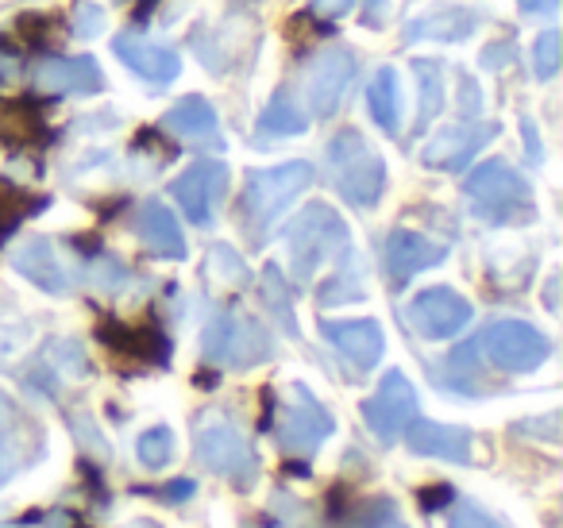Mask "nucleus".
Segmentation results:
<instances>
[{
	"instance_id": "1",
	"label": "nucleus",
	"mask_w": 563,
	"mask_h": 528,
	"mask_svg": "<svg viewBox=\"0 0 563 528\" xmlns=\"http://www.w3.org/2000/svg\"><path fill=\"white\" fill-rule=\"evenodd\" d=\"M286 251H290V271L301 282H309L317 271L352 251V232H347L344 217L332 205H309L286 224Z\"/></svg>"
},
{
	"instance_id": "2",
	"label": "nucleus",
	"mask_w": 563,
	"mask_h": 528,
	"mask_svg": "<svg viewBox=\"0 0 563 528\" xmlns=\"http://www.w3.org/2000/svg\"><path fill=\"white\" fill-rule=\"evenodd\" d=\"M313 186V166L309 163H282L271 170H251L247 189H243V224L255 240H263L266 228L290 209L306 189Z\"/></svg>"
},
{
	"instance_id": "3",
	"label": "nucleus",
	"mask_w": 563,
	"mask_h": 528,
	"mask_svg": "<svg viewBox=\"0 0 563 528\" xmlns=\"http://www.w3.org/2000/svg\"><path fill=\"white\" fill-rule=\"evenodd\" d=\"M463 194L471 197L478 217L494 220V224H521V220L532 217L529 182L509 163H501V158L478 163L475 170L467 174V182H463Z\"/></svg>"
},
{
	"instance_id": "4",
	"label": "nucleus",
	"mask_w": 563,
	"mask_h": 528,
	"mask_svg": "<svg viewBox=\"0 0 563 528\" xmlns=\"http://www.w3.org/2000/svg\"><path fill=\"white\" fill-rule=\"evenodd\" d=\"M329 170L336 189L360 209H371L378 205V197L386 194V163L367 140H363L355 128L340 132L336 140L329 143Z\"/></svg>"
},
{
	"instance_id": "5",
	"label": "nucleus",
	"mask_w": 563,
	"mask_h": 528,
	"mask_svg": "<svg viewBox=\"0 0 563 528\" xmlns=\"http://www.w3.org/2000/svg\"><path fill=\"white\" fill-rule=\"evenodd\" d=\"M201 351L212 366L243 371V366L266 363V359L274 355V340L255 317H247V312H240V309H224L205 328Z\"/></svg>"
},
{
	"instance_id": "6",
	"label": "nucleus",
	"mask_w": 563,
	"mask_h": 528,
	"mask_svg": "<svg viewBox=\"0 0 563 528\" xmlns=\"http://www.w3.org/2000/svg\"><path fill=\"white\" fill-rule=\"evenodd\" d=\"M194 455L201 466H209L212 474L232 479L240 490H247L258 474V455H255V448H251V440L232 420L220 417V413H205V420L197 425Z\"/></svg>"
},
{
	"instance_id": "7",
	"label": "nucleus",
	"mask_w": 563,
	"mask_h": 528,
	"mask_svg": "<svg viewBox=\"0 0 563 528\" xmlns=\"http://www.w3.org/2000/svg\"><path fill=\"white\" fill-rule=\"evenodd\" d=\"M478 348H486L490 363L509 374L537 371L552 355V340L540 328L525 324V320H494L483 332V340H478Z\"/></svg>"
},
{
	"instance_id": "8",
	"label": "nucleus",
	"mask_w": 563,
	"mask_h": 528,
	"mask_svg": "<svg viewBox=\"0 0 563 528\" xmlns=\"http://www.w3.org/2000/svg\"><path fill=\"white\" fill-rule=\"evenodd\" d=\"M43 432L9 394H0V486L40 459Z\"/></svg>"
},
{
	"instance_id": "9",
	"label": "nucleus",
	"mask_w": 563,
	"mask_h": 528,
	"mask_svg": "<svg viewBox=\"0 0 563 528\" xmlns=\"http://www.w3.org/2000/svg\"><path fill=\"white\" fill-rule=\"evenodd\" d=\"M413 413H417V389H413V382H409L401 371L386 374V378L378 382L375 394L363 402V417H367L371 432H375L383 443L398 440L401 428L413 420Z\"/></svg>"
},
{
	"instance_id": "10",
	"label": "nucleus",
	"mask_w": 563,
	"mask_h": 528,
	"mask_svg": "<svg viewBox=\"0 0 563 528\" xmlns=\"http://www.w3.org/2000/svg\"><path fill=\"white\" fill-rule=\"evenodd\" d=\"M355 78V55L344 47H329L309 63L306 70V94H309V109L317 112V120L336 117L340 101H344L347 86Z\"/></svg>"
},
{
	"instance_id": "11",
	"label": "nucleus",
	"mask_w": 563,
	"mask_h": 528,
	"mask_svg": "<svg viewBox=\"0 0 563 528\" xmlns=\"http://www.w3.org/2000/svg\"><path fill=\"white\" fill-rule=\"evenodd\" d=\"M170 194L197 228H209L212 212H217V205L224 201V194H228V166L212 163V158H201V163H194L174 182Z\"/></svg>"
},
{
	"instance_id": "12",
	"label": "nucleus",
	"mask_w": 563,
	"mask_h": 528,
	"mask_svg": "<svg viewBox=\"0 0 563 528\" xmlns=\"http://www.w3.org/2000/svg\"><path fill=\"white\" fill-rule=\"evenodd\" d=\"M409 324L424 336V340H452L455 332L471 324V301H463L455 289L432 286L409 301Z\"/></svg>"
},
{
	"instance_id": "13",
	"label": "nucleus",
	"mask_w": 563,
	"mask_h": 528,
	"mask_svg": "<svg viewBox=\"0 0 563 528\" xmlns=\"http://www.w3.org/2000/svg\"><path fill=\"white\" fill-rule=\"evenodd\" d=\"M336 432V420L321 402L309 397L306 386H294V402L282 409L278 420V440L286 451H313L321 448L329 436Z\"/></svg>"
},
{
	"instance_id": "14",
	"label": "nucleus",
	"mask_w": 563,
	"mask_h": 528,
	"mask_svg": "<svg viewBox=\"0 0 563 528\" xmlns=\"http://www.w3.org/2000/svg\"><path fill=\"white\" fill-rule=\"evenodd\" d=\"M494 135H498L494 124L467 117V120H460V124L440 128V135H432L429 147L421 151V158H424V166H432V170H463V166H467Z\"/></svg>"
},
{
	"instance_id": "15",
	"label": "nucleus",
	"mask_w": 563,
	"mask_h": 528,
	"mask_svg": "<svg viewBox=\"0 0 563 528\" xmlns=\"http://www.w3.org/2000/svg\"><path fill=\"white\" fill-rule=\"evenodd\" d=\"M321 332H324V340H329L344 359H352L360 371L378 366V359H383V351H386L383 324H378V320H367V317H360V320H324Z\"/></svg>"
},
{
	"instance_id": "16",
	"label": "nucleus",
	"mask_w": 563,
	"mask_h": 528,
	"mask_svg": "<svg viewBox=\"0 0 563 528\" xmlns=\"http://www.w3.org/2000/svg\"><path fill=\"white\" fill-rule=\"evenodd\" d=\"M224 28H212V32H189V43H194V51L201 55V63L209 66L212 74H224L232 70V63H228V55H235V63L240 58H247L251 51V40H255V24L251 20H220Z\"/></svg>"
},
{
	"instance_id": "17",
	"label": "nucleus",
	"mask_w": 563,
	"mask_h": 528,
	"mask_svg": "<svg viewBox=\"0 0 563 528\" xmlns=\"http://www.w3.org/2000/svg\"><path fill=\"white\" fill-rule=\"evenodd\" d=\"M112 51H117V58L128 66V70L140 74V78H147V81H155V86H166V81H174L181 74L178 51L163 47V43L143 40V35H132V32L117 35Z\"/></svg>"
},
{
	"instance_id": "18",
	"label": "nucleus",
	"mask_w": 563,
	"mask_h": 528,
	"mask_svg": "<svg viewBox=\"0 0 563 528\" xmlns=\"http://www.w3.org/2000/svg\"><path fill=\"white\" fill-rule=\"evenodd\" d=\"M475 28H478V20L471 9H463V4H437V9L409 20L401 40L406 43H463L475 35Z\"/></svg>"
},
{
	"instance_id": "19",
	"label": "nucleus",
	"mask_w": 563,
	"mask_h": 528,
	"mask_svg": "<svg viewBox=\"0 0 563 528\" xmlns=\"http://www.w3.org/2000/svg\"><path fill=\"white\" fill-rule=\"evenodd\" d=\"M12 266H16L32 286L47 289V294H66L74 282L63 263V255H58V248L51 240H43V235L20 243V248L12 251Z\"/></svg>"
},
{
	"instance_id": "20",
	"label": "nucleus",
	"mask_w": 563,
	"mask_h": 528,
	"mask_svg": "<svg viewBox=\"0 0 563 528\" xmlns=\"http://www.w3.org/2000/svg\"><path fill=\"white\" fill-rule=\"evenodd\" d=\"M406 443L413 455L424 459H448V463H471V432L452 425H437V420H409L406 425Z\"/></svg>"
},
{
	"instance_id": "21",
	"label": "nucleus",
	"mask_w": 563,
	"mask_h": 528,
	"mask_svg": "<svg viewBox=\"0 0 563 528\" xmlns=\"http://www.w3.org/2000/svg\"><path fill=\"white\" fill-rule=\"evenodd\" d=\"M35 86L47 94H97L104 86L101 66L93 58H43L35 66Z\"/></svg>"
},
{
	"instance_id": "22",
	"label": "nucleus",
	"mask_w": 563,
	"mask_h": 528,
	"mask_svg": "<svg viewBox=\"0 0 563 528\" xmlns=\"http://www.w3.org/2000/svg\"><path fill=\"white\" fill-rule=\"evenodd\" d=\"M444 258H448L444 243H432L417 232H406V228H398V232L386 240V266H390L394 282H409L413 274L429 271V266L444 263Z\"/></svg>"
},
{
	"instance_id": "23",
	"label": "nucleus",
	"mask_w": 563,
	"mask_h": 528,
	"mask_svg": "<svg viewBox=\"0 0 563 528\" xmlns=\"http://www.w3.org/2000/svg\"><path fill=\"white\" fill-rule=\"evenodd\" d=\"M97 336H101V343H109L112 351L135 355V359H143V363H166V359H170V343H166V336L158 332L155 324L132 328V324H120V320H101Z\"/></svg>"
},
{
	"instance_id": "24",
	"label": "nucleus",
	"mask_w": 563,
	"mask_h": 528,
	"mask_svg": "<svg viewBox=\"0 0 563 528\" xmlns=\"http://www.w3.org/2000/svg\"><path fill=\"white\" fill-rule=\"evenodd\" d=\"M135 232L147 243L155 255L163 258H186V235H181V224L163 201H147L140 212H135Z\"/></svg>"
},
{
	"instance_id": "25",
	"label": "nucleus",
	"mask_w": 563,
	"mask_h": 528,
	"mask_svg": "<svg viewBox=\"0 0 563 528\" xmlns=\"http://www.w3.org/2000/svg\"><path fill=\"white\" fill-rule=\"evenodd\" d=\"M163 128L174 135H181V140H194V143H205V140L212 143L220 135V120L205 97H181V101L163 117Z\"/></svg>"
},
{
	"instance_id": "26",
	"label": "nucleus",
	"mask_w": 563,
	"mask_h": 528,
	"mask_svg": "<svg viewBox=\"0 0 563 528\" xmlns=\"http://www.w3.org/2000/svg\"><path fill=\"white\" fill-rule=\"evenodd\" d=\"M367 101H371V117L383 132H398L401 128V86H398V70L394 66H383L375 74L367 89Z\"/></svg>"
},
{
	"instance_id": "27",
	"label": "nucleus",
	"mask_w": 563,
	"mask_h": 528,
	"mask_svg": "<svg viewBox=\"0 0 563 528\" xmlns=\"http://www.w3.org/2000/svg\"><path fill=\"white\" fill-rule=\"evenodd\" d=\"M43 135V112L32 97L20 101H0V140L9 143H35Z\"/></svg>"
},
{
	"instance_id": "28",
	"label": "nucleus",
	"mask_w": 563,
	"mask_h": 528,
	"mask_svg": "<svg viewBox=\"0 0 563 528\" xmlns=\"http://www.w3.org/2000/svg\"><path fill=\"white\" fill-rule=\"evenodd\" d=\"M413 74H417V81H421V117H417V132H424V128L440 117V109H444V66L429 63V58H417Z\"/></svg>"
},
{
	"instance_id": "29",
	"label": "nucleus",
	"mask_w": 563,
	"mask_h": 528,
	"mask_svg": "<svg viewBox=\"0 0 563 528\" xmlns=\"http://www.w3.org/2000/svg\"><path fill=\"white\" fill-rule=\"evenodd\" d=\"M258 289H263V305L274 312L282 328L290 336H298V317H294V305H290V294H286V278H282L278 266H263V278H258Z\"/></svg>"
},
{
	"instance_id": "30",
	"label": "nucleus",
	"mask_w": 563,
	"mask_h": 528,
	"mask_svg": "<svg viewBox=\"0 0 563 528\" xmlns=\"http://www.w3.org/2000/svg\"><path fill=\"white\" fill-rule=\"evenodd\" d=\"M306 128H309V120L298 112L290 94H278L263 109V117H258V132L263 135H301Z\"/></svg>"
},
{
	"instance_id": "31",
	"label": "nucleus",
	"mask_w": 563,
	"mask_h": 528,
	"mask_svg": "<svg viewBox=\"0 0 563 528\" xmlns=\"http://www.w3.org/2000/svg\"><path fill=\"white\" fill-rule=\"evenodd\" d=\"M135 455L147 471H163V466L174 463V432L170 428H147V432L135 440Z\"/></svg>"
},
{
	"instance_id": "32",
	"label": "nucleus",
	"mask_w": 563,
	"mask_h": 528,
	"mask_svg": "<svg viewBox=\"0 0 563 528\" xmlns=\"http://www.w3.org/2000/svg\"><path fill=\"white\" fill-rule=\"evenodd\" d=\"M47 371H58V374H70V378H81V374H89V359L86 351H81L78 340H51L47 343V355H43V363Z\"/></svg>"
},
{
	"instance_id": "33",
	"label": "nucleus",
	"mask_w": 563,
	"mask_h": 528,
	"mask_svg": "<svg viewBox=\"0 0 563 528\" xmlns=\"http://www.w3.org/2000/svg\"><path fill=\"white\" fill-rule=\"evenodd\" d=\"M209 278L220 282V286H243V282H247V266H243V258L235 255L232 248L217 243V248L209 251Z\"/></svg>"
},
{
	"instance_id": "34",
	"label": "nucleus",
	"mask_w": 563,
	"mask_h": 528,
	"mask_svg": "<svg viewBox=\"0 0 563 528\" xmlns=\"http://www.w3.org/2000/svg\"><path fill=\"white\" fill-rule=\"evenodd\" d=\"M560 63H563L560 32H540V40L532 43V70H537V78L552 81L560 74Z\"/></svg>"
},
{
	"instance_id": "35",
	"label": "nucleus",
	"mask_w": 563,
	"mask_h": 528,
	"mask_svg": "<svg viewBox=\"0 0 563 528\" xmlns=\"http://www.w3.org/2000/svg\"><path fill=\"white\" fill-rule=\"evenodd\" d=\"M104 28H109V12H104L101 4H89V0H81L78 9H74L70 32L78 35V40H97Z\"/></svg>"
},
{
	"instance_id": "36",
	"label": "nucleus",
	"mask_w": 563,
	"mask_h": 528,
	"mask_svg": "<svg viewBox=\"0 0 563 528\" xmlns=\"http://www.w3.org/2000/svg\"><path fill=\"white\" fill-rule=\"evenodd\" d=\"M347 528H409L401 520V513L394 509V502H371L363 513H355Z\"/></svg>"
},
{
	"instance_id": "37",
	"label": "nucleus",
	"mask_w": 563,
	"mask_h": 528,
	"mask_svg": "<svg viewBox=\"0 0 563 528\" xmlns=\"http://www.w3.org/2000/svg\"><path fill=\"white\" fill-rule=\"evenodd\" d=\"M448 528H506L498 517H490V513L483 509V505L475 502H463L460 509L448 517Z\"/></svg>"
},
{
	"instance_id": "38",
	"label": "nucleus",
	"mask_w": 563,
	"mask_h": 528,
	"mask_svg": "<svg viewBox=\"0 0 563 528\" xmlns=\"http://www.w3.org/2000/svg\"><path fill=\"white\" fill-rule=\"evenodd\" d=\"M124 282H128L124 263H117V258H97V263H93V286L97 289L112 294V289H120Z\"/></svg>"
},
{
	"instance_id": "39",
	"label": "nucleus",
	"mask_w": 563,
	"mask_h": 528,
	"mask_svg": "<svg viewBox=\"0 0 563 528\" xmlns=\"http://www.w3.org/2000/svg\"><path fill=\"white\" fill-rule=\"evenodd\" d=\"M16 35L27 43V47H40V43H47V35H51V20L47 16H35V12H27V16L16 20Z\"/></svg>"
},
{
	"instance_id": "40",
	"label": "nucleus",
	"mask_w": 563,
	"mask_h": 528,
	"mask_svg": "<svg viewBox=\"0 0 563 528\" xmlns=\"http://www.w3.org/2000/svg\"><path fill=\"white\" fill-rule=\"evenodd\" d=\"M448 363H452V374L460 382H467L471 374L478 371V343L471 340V343H460V348L452 351V359H448Z\"/></svg>"
},
{
	"instance_id": "41",
	"label": "nucleus",
	"mask_w": 563,
	"mask_h": 528,
	"mask_svg": "<svg viewBox=\"0 0 563 528\" xmlns=\"http://www.w3.org/2000/svg\"><path fill=\"white\" fill-rule=\"evenodd\" d=\"M313 12H298V16H290L286 20V35H290L294 43H306L309 35H317V32H329V24H313Z\"/></svg>"
},
{
	"instance_id": "42",
	"label": "nucleus",
	"mask_w": 563,
	"mask_h": 528,
	"mask_svg": "<svg viewBox=\"0 0 563 528\" xmlns=\"http://www.w3.org/2000/svg\"><path fill=\"white\" fill-rule=\"evenodd\" d=\"M135 151H151V155H158L163 163H170V158L178 155V151H174L170 143H166L163 135L155 132V128H143V132L135 135Z\"/></svg>"
},
{
	"instance_id": "43",
	"label": "nucleus",
	"mask_w": 563,
	"mask_h": 528,
	"mask_svg": "<svg viewBox=\"0 0 563 528\" xmlns=\"http://www.w3.org/2000/svg\"><path fill=\"white\" fill-rule=\"evenodd\" d=\"M417 505H421L424 513L444 509V505H452V486H448V482H437V486H424L421 494H417Z\"/></svg>"
},
{
	"instance_id": "44",
	"label": "nucleus",
	"mask_w": 563,
	"mask_h": 528,
	"mask_svg": "<svg viewBox=\"0 0 563 528\" xmlns=\"http://www.w3.org/2000/svg\"><path fill=\"white\" fill-rule=\"evenodd\" d=\"M483 66L486 70H506V66H514V43H490V47L483 51Z\"/></svg>"
},
{
	"instance_id": "45",
	"label": "nucleus",
	"mask_w": 563,
	"mask_h": 528,
	"mask_svg": "<svg viewBox=\"0 0 563 528\" xmlns=\"http://www.w3.org/2000/svg\"><path fill=\"white\" fill-rule=\"evenodd\" d=\"M352 4H355V0H317V4H313V16L340 20V16H347V12H352Z\"/></svg>"
},
{
	"instance_id": "46",
	"label": "nucleus",
	"mask_w": 563,
	"mask_h": 528,
	"mask_svg": "<svg viewBox=\"0 0 563 528\" xmlns=\"http://www.w3.org/2000/svg\"><path fill=\"white\" fill-rule=\"evenodd\" d=\"M521 132H525V151H529V158H532V163H540V158H544V151H540V135H537V128H532L529 117H521Z\"/></svg>"
},
{
	"instance_id": "47",
	"label": "nucleus",
	"mask_w": 563,
	"mask_h": 528,
	"mask_svg": "<svg viewBox=\"0 0 563 528\" xmlns=\"http://www.w3.org/2000/svg\"><path fill=\"white\" fill-rule=\"evenodd\" d=\"M27 340V332H16L12 336L9 320H0V355H12V351H20V343Z\"/></svg>"
},
{
	"instance_id": "48",
	"label": "nucleus",
	"mask_w": 563,
	"mask_h": 528,
	"mask_svg": "<svg viewBox=\"0 0 563 528\" xmlns=\"http://www.w3.org/2000/svg\"><path fill=\"white\" fill-rule=\"evenodd\" d=\"M194 490H197V486H194V479H178V482H170V486L158 490V494H163L166 502H181V497H189Z\"/></svg>"
},
{
	"instance_id": "49",
	"label": "nucleus",
	"mask_w": 563,
	"mask_h": 528,
	"mask_svg": "<svg viewBox=\"0 0 563 528\" xmlns=\"http://www.w3.org/2000/svg\"><path fill=\"white\" fill-rule=\"evenodd\" d=\"M555 9H560V0H521V12L529 16H552Z\"/></svg>"
},
{
	"instance_id": "50",
	"label": "nucleus",
	"mask_w": 563,
	"mask_h": 528,
	"mask_svg": "<svg viewBox=\"0 0 563 528\" xmlns=\"http://www.w3.org/2000/svg\"><path fill=\"white\" fill-rule=\"evenodd\" d=\"M274 420V389H263V417H258V428H271Z\"/></svg>"
},
{
	"instance_id": "51",
	"label": "nucleus",
	"mask_w": 563,
	"mask_h": 528,
	"mask_svg": "<svg viewBox=\"0 0 563 528\" xmlns=\"http://www.w3.org/2000/svg\"><path fill=\"white\" fill-rule=\"evenodd\" d=\"M16 70H20V63H16V58L0 55V86H4V81H12V78H16Z\"/></svg>"
},
{
	"instance_id": "52",
	"label": "nucleus",
	"mask_w": 563,
	"mask_h": 528,
	"mask_svg": "<svg viewBox=\"0 0 563 528\" xmlns=\"http://www.w3.org/2000/svg\"><path fill=\"white\" fill-rule=\"evenodd\" d=\"M386 0H363V16H367V24H375L378 16H383Z\"/></svg>"
},
{
	"instance_id": "53",
	"label": "nucleus",
	"mask_w": 563,
	"mask_h": 528,
	"mask_svg": "<svg viewBox=\"0 0 563 528\" xmlns=\"http://www.w3.org/2000/svg\"><path fill=\"white\" fill-rule=\"evenodd\" d=\"M74 248L86 251V255H93V251H97V235H78V240H74Z\"/></svg>"
},
{
	"instance_id": "54",
	"label": "nucleus",
	"mask_w": 563,
	"mask_h": 528,
	"mask_svg": "<svg viewBox=\"0 0 563 528\" xmlns=\"http://www.w3.org/2000/svg\"><path fill=\"white\" fill-rule=\"evenodd\" d=\"M197 386H201V389H212V382H217V374H197Z\"/></svg>"
},
{
	"instance_id": "55",
	"label": "nucleus",
	"mask_w": 563,
	"mask_h": 528,
	"mask_svg": "<svg viewBox=\"0 0 563 528\" xmlns=\"http://www.w3.org/2000/svg\"><path fill=\"white\" fill-rule=\"evenodd\" d=\"M151 9H155V0H140V9H135V20H143Z\"/></svg>"
},
{
	"instance_id": "56",
	"label": "nucleus",
	"mask_w": 563,
	"mask_h": 528,
	"mask_svg": "<svg viewBox=\"0 0 563 528\" xmlns=\"http://www.w3.org/2000/svg\"><path fill=\"white\" fill-rule=\"evenodd\" d=\"M74 528H89V525H74Z\"/></svg>"
}]
</instances>
